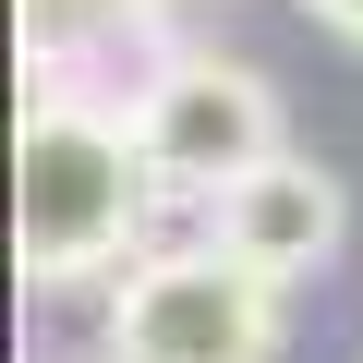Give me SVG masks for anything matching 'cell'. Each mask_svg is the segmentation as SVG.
Wrapping results in <instances>:
<instances>
[{
    "instance_id": "3957f363",
    "label": "cell",
    "mask_w": 363,
    "mask_h": 363,
    "mask_svg": "<svg viewBox=\"0 0 363 363\" xmlns=\"http://www.w3.org/2000/svg\"><path fill=\"white\" fill-rule=\"evenodd\" d=\"M133 133H145V157H157V182L169 194H230L242 169H267L291 133H279V85L255 73V61H218V49H157V73H145V97H133Z\"/></svg>"
},
{
    "instance_id": "8992f818",
    "label": "cell",
    "mask_w": 363,
    "mask_h": 363,
    "mask_svg": "<svg viewBox=\"0 0 363 363\" xmlns=\"http://www.w3.org/2000/svg\"><path fill=\"white\" fill-rule=\"evenodd\" d=\"M303 25H327L339 49H363V0H303Z\"/></svg>"
},
{
    "instance_id": "5b68a950",
    "label": "cell",
    "mask_w": 363,
    "mask_h": 363,
    "mask_svg": "<svg viewBox=\"0 0 363 363\" xmlns=\"http://www.w3.org/2000/svg\"><path fill=\"white\" fill-rule=\"evenodd\" d=\"M169 25V0H25V61H37V85H73L97 49H145Z\"/></svg>"
},
{
    "instance_id": "6da1fadb",
    "label": "cell",
    "mask_w": 363,
    "mask_h": 363,
    "mask_svg": "<svg viewBox=\"0 0 363 363\" xmlns=\"http://www.w3.org/2000/svg\"><path fill=\"white\" fill-rule=\"evenodd\" d=\"M157 194L169 182H157L133 109H97L85 85H37L25 97V133H13V267L37 291L121 279Z\"/></svg>"
},
{
    "instance_id": "277c9868",
    "label": "cell",
    "mask_w": 363,
    "mask_h": 363,
    "mask_svg": "<svg viewBox=\"0 0 363 363\" xmlns=\"http://www.w3.org/2000/svg\"><path fill=\"white\" fill-rule=\"evenodd\" d=\"M206 230L242 255V267H267L279 291H303V279H327V255H339V230H351V206H339V182L315 169V157H267V169H242L230 194H206Z\"/></svg>"
},
{
    "instance_id": "7a4b0ae2",
    "label": "cell",
    "mask_w": 363,
    "mask_h": 363,
    "mask_svg": "<svg viewBox=\"0 0 363 363\" xmlns=\"http://www.w3.org/2000/svg\"><path fill=\"white\" fill-rule=\"evenodd\" d=\"M109 363H279V279L218 230L109 279Z\"/></svg>"
}]
</instances>
